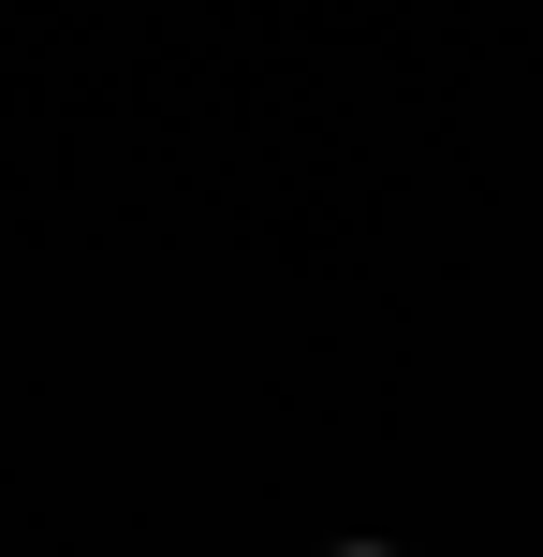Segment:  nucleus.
Listing matches in <instances>:
<instances>
[{
	"mask_svg": "<svg viewBox=\"0 0 543 557\" xmlns=\"http://www.w3.org/2000/svg\"><path fill=\"white\" fill-rule=\"evenodd\" d=\"M338 557H382V543H338Z\"/></svg>",
	"mask_w": 543,
	"mask_h": 557,
	"instance_id": "obj_1",
	"label": "nucleus"
}]
</instances>
